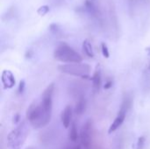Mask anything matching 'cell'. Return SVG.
Segmentation results:
<instances>
[{
    "label": "cell",
    "instance_id": "ba28073f",
    "mask_svg": "<svg viewBox=\"0 0 150 149\" xmlns=\"http://www.w3.org/2000/svg\"><path fill=\"white\" fill-rule=\"evenodd\" d=\"M86 110V100L83 97H80L76 104L75 112L77 115H82Z\"/></svg>",
    "mask_w": 150,
    "mask_h": 149
},
{
    "label": "cell",
    "instance_id": "9a60e30c",
    "mask_svg": "<svg viewBox=\"0 0 150 149\" xmlns=\"http://www.w3.org/2000/svg\"><path fill=\"white\" fill-rule=\"evenodd\" d=\"M102 50H103V54L105 57L108 58L109 57V51H108V48L106 47V45L105 44H102Z\"/></svg>",
    "mask_w": 150,
    "mask_h": 149
},
{
    "label": "cell",
    "instance_id": "52a82bcc",
    "mask_svg": "<svg viewBox=\"0 0 150 149\" xmlns=\"http://www.w3.org/2000/svg\"><path fill=\"white\" fill-rule=\"evenodd\" d=\"M72 119V109L69 105L66 106L62 113V123L65 128H69L70 126V122Z\"/></svg>",
    "mask_w": 150,
    "mask_h": 149
},
{
    "label": "cell",
    "instance_id": "6da1fadb",
    "mask_svg": "<svg viewBox=\"0 0 150 149\" xmlns=\"http://www.w3.org/2000/svg\"><path fill=\"white\" fill-rule=\"evenodd\" d=\"M51 115V113L45 111L41 104L32 105L26 113L28 121L34 128H40L47 125L50 122Z\"/></svg>",
    "mask_w": 150,
    "mask_h": 149
},
{
    "label": "cell",
    "instance_id": "ac0fdd59",
    "mask_svg": "<svg viewBox=\"0 0 150 149\" xmlns=\"http://www.w3.org/2000/svg\"><path fill=\"white\" fill-rule=\"evenodd\" d=\"M70 149H81V146L80 145H76V146H74L72 148Z\"/></svg>",
    "mask_w": 150,
    "mask_h": 149
},
{
    "label": "cell",
    "instance_id": "9c48e42d",
    "mask_svg": "<svg viewBox=\"0 0 150 149\" xmlns=\"http://www.w3.org/2000/svg\"><path fill=\"white\" fill-rule=\"evenodd\" d=\"M92 83H93V89L95 91H98L99 90L100 84H101V74L99 70H96V72L93 75L92 77Z\"/></svg>",
    "mask_w": 150,
    "mask_h": 149
},
{
    "label": "cell",
    "instance_id": "7c38bea8",
    "mask_svg": "<svg viewBox=\"0 0 150 149\" xmlns=\"http://www.w3.org/2000/svg\"><path fill=\"white\" fill-rule=\"evenodd\" d=\"M83 50L85 52V54L90 56V57H93V52H92V47H91V45L90 44V42H88L87 40H85L83 42Z\"/></svg>",
    "mask_w": 150,
    "mask_h": 149
},
{
    "label": "cell",
    "instance_id": "8992f818",
    "mask_svg": "<svg viewBox=\"0 0 150 149\" xmlns=\"http://www.w3.org/2000/svg\"><path fill=\"white\" fill-rule=\"evenodd\" d=\"M127 108H128V103H127V102L125 101L123 103V105H122V106L120 108V111L118 116L116 117V119H114V121L111 125V126L109 128V131H108L109 133H112L115 132L123 124V122L125 121V119H126Z\"/></svg>",
    "mask_w": 150,
    "mask_h": 149
},
{
    "label": "cell",
    "instance_id": "5bb4252c",
    "mask_svg": "<svg viewBox=\"0 0 150 149\" xmlns=\"http://www.w3.org/2000/svg\"><path fill=\"white\" fill-rule=\"evenodd\" d=\"M48 11H49V9H48L47 6H42V7H40V8L39 9L38 12H39L40 15H44V14H46Z\"/></svg>",
    "mask_w": 150,
    "mask_h": 149
},
{
    "label": "cell",
    "instance_id": "4fadbf2b",
    "mask_svg": "<svg viewBox=\"0 0 150 149\" xmlns=\"http://www.w3.org/2000/svg\"><path fill=\"white\" fill-rule=\"evenodd\" d=\"M145 143V138L144 137H140L138 140V144H137V149H142L144 147Z\"/></svg>",
    "mask_w": 150,
    "mask_h": 149
},
{
    "label": "cell",
    "instance_id": "7a4b0ae2",
    "mask_svg": "<svg viewBox=\"0 0 150 149\" xmlns=\"http://www.w3.org/2000/svg\"><path fill=\"white\" fill-rule=\"evenodd\" d=\"M54 58L62 62H81V55L65 43L59 45L54 51Z\"/></svg>",
    "mask_w": 150,
    "mask_h": 149
},
{
    "label": "cell",
    "instance_id": "2e32d148",
    "mask_svg": "<svg viewBox=\"0 0 150 149\" xmlns=\"http://www.w3.org/2000/svg\"><path fill=\"white\" fill-rule=\"evenodd\" d=\"M24 82H21L20 83V84H19V89H18V92L19 93H21L22 91H23V90H24Z\"/></svg>",
    "mask_w": 150,
    "mask_h": 149
},
{
    "label": "cell",
    "instance_id": "8fae6325",
    "mask_svg": "<svg viewBox=\"0 0 150 149\" xmlns=\"http://www.w3.org/2000/svg\"><path fill=\"white\" fill-rule=\"evenodd\" d=\"M69 140L72 142H76L77 141L78 139V133H77V128L76 126V124L73 123L70 126V130H69Z\"/></svg>",
    "mask_w": 150,
    "mask_h": 149
},
{
    "label": "cell",
    "instance_id": "d6986e66",
    "mask_svg": "<svg viewBox=\"0 0 150 149\" xmlns=\"http://www.w3.org/2000/svg\"><path fill=\"white\" fill-rule=\"evenodd\" d=\"M28 149H32V148H28Z\"/></svg>",
    "mask_w": 150,
    "mask_h": 149
},
{
    "label": "cell",
    "instance_id": "277c9868",
    "mask_svg": "<svg viewBox=\"0 0 150 149\" xmlns=\"http://www.w3.org/2000/svg\"><path fill=\"white\" fill-rule=\"evenodd\" d=\"M92 133H93V125L92 120L89 119L82 127L81 131V142L85 149H91L92 146Z\"/></svg>",
    "mask_w": 150,
    "mask_h": 149
},
{
    "label": "cell",
    "instance_id": "30bf717a",
    "mask_svg": "<svg viewBox=\"0 0 150 149\" xmlns=\"http://www.w3.org/2000/svg\"><path fill=\"white\" fill-rule=\"evenodd\" d=\"M5 73L7 75V77L5 78V76H3V82H4L5 86L11 88V87H12L15 84V80L13 78V76L9 71H6Z\"/></svg>",
    "mask_w": 150,
    "mask_h": 149
},
{
    "label": "cell",
    "instance_id": "e0dca14e",
    "mask_svg": "<svg viewBox=\"0 0 150 149\" xmlns=\"http://www.w3.org/2000/svg\"><path fill=\"white\" fill-rule=\"evenodd\" d=\"M111 86H112V83H111V82H109L108 83H106V84L105 85V89H109Z\"/></svg>",
    "mask_w": 150,
    "mask_h": 149
},
{
    "label": "cell",
    "instance_id": "3957f363",
    "mask_svg": "<svg viewBox=\"0 0 150 149\" xmlns=\"http://www.w3.org/2000/svg\"><path fill=\"white\" fill-rule=\"evenodd\" d=\"M58 68L62 73L81 77H87L91 70L90 66L86 64H81L80 62H72L71 64L69 63L61 65Z\"/></svg>",
    "mask_w": 150,
    "mask_h": 149
},
{
    "label": "cell",
    "instance_id": "5b68a950",
    "mask_svg": "<svg viewBox=\"0 0 150 149\" xmlns=\"http://www.w3.org/2000/svg\"><path fill=\"white\" fill-rule=\"evenodd\" d=\"M54 84H50L43 92L41 97V105L45 109L46 112L52 114V108H53V94H54Z\"/></svg>",
    "mask_w": 150,
    "mask_h": 149
}]
</instances>
